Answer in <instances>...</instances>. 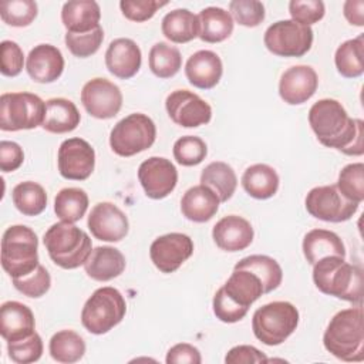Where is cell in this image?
<instances>
[{
	"label": "cell",
	"mask_w": 364,
	"mask_h": 364,
	"mask_svg": "<svg viewBox=\"0 0 364 364\" xmlns=\"http://www.w3.org/2000/svg\"><path fill=\"white\" fill-rule=\"evenodd\" d=\"M309 124L324 146L346 155H363L364 124L361 119L350 118L337 100L323 98L314 102L309 111Z\"/></svg>",
	"instance_id": "1"
},
{
	"label": "cell",
	"mask_w": 364,
	"mask_h": 364,
	"mask_svg": "<svg viewBox=\"0 0 364 364\" xmlns=\"http://www.w3.org/2000/svg\"><path fill=\"white\" fill-rule=\"evenodd\" d=\"M363 307L344 309L336 313L323 336L324 348L336 358L347 363L364 360Z\"/></svg>",
	"instance_id": "2"
},
{
	"label": "cell",
	"mask_w": 364,
	"mask_h": 364,
	"mask_svg": "<svg viewBox=\"0 0 364 364\" xmlns=\"http://www.w3.org/2000/svg\"><path fill=\"white\" fill-rule=\"evenodd\" d=\"M313 282L324 294L357 304L363 301V269L347 263L344 257L326 256L316 262Z\"/></svg>",
	"instance_id": "3"
},
{
	"label": "cell",
	"mask_w": 364,
	"mask_h": 364,
	"mask_svg": "<svg viewBox=\"0 0 364 364\" xmlns=\"http://www.w3.org/2000/svg\"><path fill=\"white\" fill-rule=\"evenodd\" d=\"M50 259L60 267L71 270L84 264L92 252L90 236L74 223L51 225L43 237Z\"/></svg>",
	"instance_id": "4"
},
{
	"label": "cell",
	"mask_w": 364,
	"mask_h": 364,
	"mask_svg": "<svg viewBox=\"0 0 364 364\" xmlns=\"http://www.w3.org/2000/svg\"><path fill=\"white\" fill-rule=\"evenodd\" d=\"M38 239L33 229L24 225L7 228L1 237V266L11 279L30 274L38 263Z\"/></svg>",
	"instance_id": "5"
},
{
	"label": "cell",
	"mask_w": 364,
	"mask_h": 364,
	"mask_svg": "<svg viewBox=\"0 0 364 364\" xmlns=\"http://www.w3.org/2000/svg\"><path fill=\"white\" fill-rule=\"evenodd\" d=\"M127 303L115 287H100L85 301L81 310V323L91 334H105L122 321Z\"/></svg>",
	"instance_id": "6"
},
{
	"label": "cell",
	"mask_w": 364,
	"mask_h": 364,
	"mask_svg": "<svg viewBox=\"0 0 364 364\" xmlns=\"http://www.w3.org/2000/svg\"><path fill=\"white\" fill-rule=\"evenodd\" d=\"M299 324V310L289 301H272L259 307L252 318L255 337L266 346L286 341Z\"/></svg>",
	"instance_id": "7"
},
{
	"label": "cell",
	"mask_w": 364,
	"mask_h": 364,
	"mask_svg": "<svg viewBox=\"0 0 364 364\" xmlns=\"http://www.w3.org/2000/svg\"><path fill=\"white\" fill-rule=\"evenodd\" d=\"M46 102L31 92H4L0 97V129L21 131L43 125Z\"/></svg>",
	"instance_id": "8"
},
{
	"label": "cell",
	"mask_w": 364,
	"mask_h": 364,
	"mask_svg": "<svg viewBox=\"0 0 364 364\" xmlns=\"http://www.w3.org/2000/svg\"><path fill=\"white\" fill-rule=\"evenodd\" d=\"M155 122L145 114L134 112L118 121L109 134V146L119 156H132L152 146Z\"/></svg>",
	"instance_id": "9"
},
{
	"label": "cell",
	"mask_w": 364,
	"mask_h": 364,
	"mask_svg": "<svg viewBox=\"0 0 364 364\" xmlns=\"http://www.w3.org/2000/svg\"><path fill=\"white\" fill-rule=\"evenodd\" d=\"M266 48L279 57H303L313 44V30L293 20H279L267 27Z\"/></svg>",
	"instance_id": "10"
},
{
	"label": "cell",
	"mask_w": 364,
	"mask_h": 364,
	"mask_svg": "<svg viewBox=\"0 0 364 364\" xmlns=\"http://www.w3.org/2000/svg\"><path fill=\"white\" fill-rule=\"evenodd\" d=\"M304 203L307 212L313 218L331 223H340L351 219L360 205L346 199L336 185H324L310 189Z\"/></svg>",
	"instance_id": "11"
},
{
	"label": "cell",
	"mask_w": 364,
	"mask_h": 364,
	"mask_svg": "<svg viewBox=\"0 0 364 364\" xmlns=\"http://www.w3.org/2000/svg\"><path fill=\"white\" fill-rule=\"evenodd\" d=\"M81 102L91 117L109 119L122 107V92L117 84L107 78H92L81 90Z\"/></svg>",
	"instance_id": "12"
},
{
	"label": "cell",
	"mask_w": 364,
	"mask_h": 364,
	"mask_svg": "<svg viewBox=\"0 0 364 364\" xmlns=\"http://www.w3.org/2000/svg\"><path fill=\"white\" fill-rule=\"evenodd\" d=\"M169 118L179 127L196 128L205 125L212 118L210 105L198 94L189 90L172 91L165 101Z\"/></svg>",
	"instance_id": "13"
},
{
	"label": "cell",
	"mask_w": 364,
	"mask_h": 364,
	"mask_svg": "<svg viewBox=\"0 0 364 364\" xmlns=\"http://www.w3.org/2000/svg\"><path fill=\"white\" fill-rule=\"evenodd\" d=\"M58 172L70 181H85L95 166V151L82 138H68L61 142L57 155Z\"/></svg>",
	"instance_id": "14"
},
{
	"label": "cell",
	"mask_w": 364,
	"mask_h": 364,
	"mask_svg": "<svg viewBox=\"0 0 364 364\" xmlns=\"http://www.w3.org/2000/svg\"><path fill=\"white\" fill-rule=\"evenodd\" d=\"M193 253V242L185 233H166L156 237L149 247V256L155 267L162 273H173Z\"/></svg>",
	"instance_id": "15"
},
{
	"label": "cell",
	"mask_w": 364,
	"mask_h": 364,
	"mask_svg": "<svg viewBox=\"0 0 364 364\" xmlns=\"http://www.w3.org/2000/svg\"><path fill=\"white\" fill-rule=\"evenodd\" d=\"M138 179L148 198L164 199L175 189L178 171L169 159L151 156L139 165Z\"/></svg>",
	"instance_id": "16"
},
{
	"label": "cell",
	"mask_w": 364,
	"mask_h": 364,
	"mask_svg": "<svg viewBox=\"0 0 364 364\" xmlns=\"http://www.w3.org/2000/svg\"><path fill=\"white\" fill-rule=\"evenodd\" d=\"M91 235L104 242H119L129 230L127 215L111 202L94 205L87 220Z\"/></svg>",
	"instance_id": "17"
},
{
	"label": "cell",
	"mask_w": 364,
	"mask_h": 364,
	"mask_svg": "<svg viewBox=\"0 0 364 364\" xmlns=\"http://www.w3.org/2000/svg\"><path fill=\"white\" fill-rule=\"evenodd\" d=\"M318 87V77L310 65H293L287 68L279 81L280 98L289 105H300L309 101Z\"/></svg>",
	"instance_id": "18"
},
{
	"label": "cell",
	"mask_w": 364,
	"mask_h": 364,
	"mask_svg": "<svg viewBox=\"0 0 364 364\" xmlns=\"http://www.w3.org/2000/svg\"><path fill=\"white\" fill-rule=\"evenodd\" d=\"M26 70L34 82H54L64 71V57L55 46L38 44L28 53Z\"/></svg>",
	"instance_id": "19"
},
{
	"label": "cell",
	"mask_w": 364,
	"mask_h": 364,
	"mask_svg": "<svg viewBox=\"0 0 364 364\" xmlns=\"http://www.w3.org/2000/svg\"><path fill=\"white\" fill-rule=\"evenodd\" d=\"M141 63V48L131 38H115L105 51V65L108 71L121 80L132 78L139 71Z\"/></svg>",
	"instance_id": "20"
},
{
	"label": "cell",
	"mask_w": 364,
	"mask_h": 364,
	"mask_svg": "<svg viewBox=\"0 0 364 364\" xmlns=\"http://www.w3.org/2000/svg\"><path fill=\"white\" fill-rule=\"evenodd\" d=\"M253 228L249 220L237 215H229L216 222L212 237L216 246L225 252L245 250L253 242Z\"/></svg>",
	"instance_id": "21"
},
{
	"label": "cell",
	"mask_w": 364,
	"mask_h": 364,
	"mask_svg": "<svg viewBox=\"0 0 364 364\" xmlns=\"http://www.w3.org/2000/svg\"><path fill=\"white\" fill-rule=\"evenodd\" d=\"M222 73V60L210 50H199L193 53L185 64V75L188 81L200 90L213 88L220 81Z\"/></svg>",
	"instance_id": "22"
},
{
	"label": "cell",
	"mask_w": 364,
	"mask_h": 364,
	"mask_svg": "<svg viewBox=\"0 0 364 364\" xmlns=\"http://www.w3.org/2000/svg\"><path fill=\"white\" fill-rule=\"evenodd\" d=\"M36 331L31 309L20 301H6L0 307V334L9 341H17Z\"/></svg>",
	"instance_id": "23"
},
{
	"label": "cell",
	"mask_w": 364,
	"mask_h": 364,
	"mask_svg": "<svg viewBox=\"0 0 364 364\" xmlns=\"http://www.w3.org/2000/svg\"><path fill=\"white\" fill-rule=\"evenodd\" d=\"M218 195L205 185H196L189 188L181 199L182 215L196 223H203L210 220L219 209Z\"/></svg>",
	"instance_id": "24"
},
{
	"label": "cell",
	"mask_w": 364,
	"mask_h": 364,
	"mask_svg": "<svg viewBox=\"0 0 364 364\" xmlns=\"http://www.w3.org/2000/svg\"><path fill=\"white\" fill-rule=\"evenodd\" d=\"M84 270L92 280L108 282L125 270V257L117 247L98 246L84 263Z\"/></svg>",
	"instance_id": "25"
},
{
	"label": "cell",
	"mask_w": 364,
	"mask_h": 364,
	"mask_svg": "<svg viewBox=\"0 0 364 364\" xmlns=\"http://www.w3.org/2000/svg\"><path fill=\"white\" fill-rule=\"evenodd\" d=\"M101 10L94 0H71L64 3L61 21L68 33H88L100 27Z\"/></svg>",
	"instance_id": "26"
},
{
	"label": "cell",
	"mask_w": 364,
	"mask_h": 364,
	"mask_svg": "<svg viewBox=\"0 0 364 364\" xmlns=\"http://www.w3.org/2000/svg\"><path fill=\"white\" fill-rule=\"evenodd\" d=\"M81 121L75 104L67 98H51L46 101V115L43 129L51 134H65L74 131Z\"/></svg>",
	"instance_id": "27"
},
{
	"label": "cell",
	"mask_w": 364,
	"mask_h": 364,
	"mask_svg": "<svg viewBox=\"0 0 364 364\" xmlns=\"http://www.w3.org/2000/svg\"><path fill=\"white\" fill-rule=\"evenodd\" d=\"M303 255L309 264L326 256L346 257V247L340 236L327 229H313L303 239Z\"/></svg>",
	"instance_id": "28"
},
{
	"label": "cell",
	"mask_w": 364,
	"mask_h": 364,
	"mask_svg": "<svg viewBox=\"0 0 364 364\" xmlns=\"http://www.w3.org/2000/svg\"><path fill=\"white\" fill-rule=\"evenodd\" d=\"M222 287L233 301L247 309L264 294L260 279L245 269H233V273Z\"/></svg>",
	"instance_id": "29"
},
{
	"label": "cell",
	"mask_w": 364,
	"mask_h": 364,
	"mask_svg": "<svg viewBox=\"0 0 364 364\" xmlns=\"http://www.w3.org/2000/svg\"><path fill=\"white\" fill-rule=\"evenodd\" d=\"M161 30L169 41L183 44L199 37L200 24L198 16L188 9H176L165 14Z\"/></svg>",
	"instance_id": "30"
},
{
	"label": "cell",
	"mask_w": 364,
	"mask_h": 364,
	"mask_svg": "<svg viewBox=\"0 0 364 364\" xmlns=\"http://www.w3.org/2000/svg\"><path fill=\"white\" fill-rule=\"evenodd\" d=\"M279 175L270 165L255 164L242 175V186L255 199H269L279 189Z\"/></svg>",
	"instance_id": "31"
},
{
	"label": "cell",
	"mask_w": 364,
	"mask_h": 364,
	"mask_svg": "<svg viewBox=\"0 0 364 364\" xmlns=\"http://www.w3.org/2000/svg\"><path fill=\"white\" fill-rule=\"evenodd\" d=\"M199 38L205 43H220L230 37L233 18L229 11L220 7H206L199 14Z\"/></svg>",
	"instance_id": "32"
},
{
	"label": "cell",
	"mask_w": 364,
	"mask_h": 364,
	"mask_svg": "<svg viewBox=\"0 0 364 364\" xmlns=\"http://www.w3.org/2000/svg\"><path fill=\"white\" fill-rule=\"evenodd\" d=\"M200 185L210 188L220 202H228L237 186V178L230 165L222 161L210 162L200 173Z\"/></svg>",
	"instance_id": "33"
},
{
	"label": "cell",
	"mask_w": 364,
	"mask_h": 364,
	"mask_svg": "<svg viewBox=\"0 0 364 364\" xmlns=\"http://www.w3.org/2000/svg\"><path fill=\"white\" fill-rule=\"evenodd\" d=\"M235 269H245L255 273L264 289V293L276 290L283 279L280 264L270 256L266 255H250L243 257L235 264Z\"/></svg>",
	"instance_id": "34"
},
{
	"label": "cell",
	"mask_w": 364,
	"mask_h": 364,
	"mask_svg": "<svg viewBox=\"0 0 364 364\" xmlns=\"http://www.w3.org/2000/svg\"><path fill=\"white\" fill-rule=\"evenodd\" d=\"M337 71L346 78H357L364 73V36L344 41L336 50Z\"/></svg>",
	"instance_id": "35"
},
{
	"label": "cell",
	"mask_w": 364,
	"mask_h": 364,
	"mask_svg": "<svg viewBox=\"0 0 364 364\" xmlns=\"http://www.w3.org/2000/svg\"><path fill=\"white\" fill-rule=\"evenodd\" d=\"M48 351L57 363L73 364L84 357L85 343L78 333L73 330H61L50 338Z\"/></svg>",
	"instance_id": "36"
},
{
	"label": "cell",
	"mask_w": 364,
	"mask_h": 364,
	"mask_svg": "<svg viewBox=\"0 0 364 364\" xmlns=\"http://www.w3.org/2000/svg\"><path fill=\"white\" fill-rule=\"evenodd\" d=\"M11 199L14 206L24 216H37L47 206L46 189L33 181L20 182L13 188Z\"/></svg>",
	"instance_id": "37"
},
{
	"label": "cell",
	"mask_w": 364,
	"mask_h": 364,
	"mask_svg": "<svg viewBox=\"0 0 364 364\" xmlns=\"http://www.w3.org/2000/svg\"><path fill=\"white\" fill-rule=\"evenodd\" d=\"M88 209V195L81 188H64L54 199V212L63 222H78Z\"/></svg>",
	"instance_id": "38"
},
{
	"label": "cell",
	"mask_w": 364,
	"mask_h": 364,
	"mask_svg": "<svg viewBox=\"0 0 364 364\" xmlns=\"http://www.w3.org/2000/svg\"><path fill=\"white\" fill-rule=\"evenodd\" d=\"M148 63L154 75L159 78H171L181 70L182 55L175 46L159 41L151 47Z\"/></svg>",
	"instance_id": "39"
},
{
	"label": "cell",
	"mask_w": 364,
	"mask_h": 364,
	"mask_svg": "<svg viewBox=\"0 0 364 364\" xmlns=\"http://www.w3.org/2000/svg\"><path fill=\"white\" fill-rule=\"evenodd\" d=\"M336 186L346 199H348L351 202L361 203L364 200V165H363V162L346 165L338 173V181H337Z\"/></svg>",
	"instance_id": "40"
},
{
	"label": "cell",
	"mask_w": 364,
	"mask_h": 364,
	"mask_svg": "<svg viewBox=\"0 0 364 364\" xmlns=\"http://www.w3.org/2000/svg\"><path fill=\"white\" fill-rule=\"evenodd\" d=\"M38 9L33 0H4L0 3L1 20L11 27H26L34 21Z\"/></svg>",
	"instance_id": "41"
},
{
	"label": "cell",
	"mask_w": 364,
	"mask_h": 364,
	"mask_svg": "<svg viewBox=\"0 0 364 364\" xmlns=\"http://www.w3.org/2000/svg\"><path fill=\"white\" fill-rule=\"evenodd\" d=\"M173 158L182 166L199 165L208 155L205 141L195 135H185L173 144Z\"/></svg>",
	"instance_id": "42"
},
{
	"label": "cell",
	"mask_w": 364,
	"mask_h": 364,
	"mask_svg": "<svg viewBox=\"0 0 364 364\" xmlns=\"http://www.w3.org/2000/svg\"><path fill=\"white\" fill-rule=\"evenodd\" d=\"M104 40L102 27H97L88 33H65L64 41L70 53L78 58H87L95 54Z\"/></svg>",
	"instance_id": "43"
},
{
	"label": "cell",
	"mask_w": 364,
	"mask_h": 364,
	"mask_svg": "<svg viewBox=\"0 0 364 364\" xmlns=\"http://www.w3.org/2000/svg\"><path fill=\"white\" fill-rule=\"evenodd\" d=\"M7 353L11 361L17 364H28L40 360L43 354V340L38 333H33L31 336L7 343Z\"/></svg>",
	"instance_id": "44"
},
{
	"label": "cell",
	"mask_w": 364,
	"mask_h": 364,
	"mask_svg": "<svg viewBox=\"0 0 364 364\" xmlns=\"http://www.w3.org/2000/svg\"><path fill=\"white\" fill-rule=\"evenodd\" d=\"M14 287L27 297L38 299L44 296L51 286V277L43 264H38L34 272L27 276L13 279Z\"/></svg>",
	"instance_id": "45"
},
{
	"label": "cell",
	"mask_w": 364,
	"mask_h": 364,
	"mask_svg": "<svg viewBox=\"0 0 364 364\" xmlns=\"http://www.w3.org/2000/svg\"><path fill=\"white\" fill-rule=\"evenodd\" d=\"M229 13L245 27H256L264 20V6L257 0H233L229 3Z\"/></svg>",
	"instance_id": "46"
},
{
	"label": "cell",
	"mask_w": 364,
	"mask_h": 364,
	"mask_svg": "<svg viewBox=\"0 0 364 364\" xmlns=\"http://www.w3.org/2000/svg\"><path fill=\"white\" fill-rule=\"evenodd\" d=\"M289 11L293 21L310 27L324 17L326 7L321 0H291Z\"/></svg>",
	"instance_id": "47"
},
{
	"label": "cell",
	"mask_w": 364,
	"mask_h": 364,
	"mask_svg": "<svg viewBox=\"0 0 364 364\" xmlns=\"http://www.w3.org/2000/svg\"><path fill=\"white\" fill-rule=\"evenodd\" d=\"M213 313L216 316V318H219L223 323H236L240 321L246 314H247V307H243L240 304H237L236 301H233L223 290V287H220L215 296H213Z\"/></svg>",
	"instance_id": "48"
},
{
	"label": "cell",
	"mask_w": 364,
	"mask_h": 364,
	"mask_svg": "<svg viewBox=\"0 0 364 364\" xmlns=\"http://www.w3.org/2000/svg\"><path fill=\"white\" fill-rule=\"evenodd\" d=\"M168 1L158 0H122L119 1L121 11L125 18L131 21H146L154 17L158 9L166 6Z\"/></svg>",
	"instance_id": "49"
},
{
	"label": "cell",
	"mask_w": 364,
	"mask_h": 364,
	"mask_svg": "<svg viewBox=\"0 0 364 364\" xmlns=\"http://www.w3.org/2000/svg\"><path fill=\"white\" fill-rule=\"evenodd\" d=\"M24 65V54L20 46L11 40H4L0 44V71L6 77H16Z\"/></svg>",
	"instance_id": "50"
},
{
	"label": "cell",
	"mask_w": 364,
	"mask_h": 364,
	"mask_svg": "<svg viewBox=\"0 0 364 364\" xmlns=\"http://www.w3.org/2000/svg\"><path fill=\"white\" fill-rule=\"evenodd\" d=\"M269 358L264 353L257 350L253 346H236L230 348L225 357L226 364H256V363H266Z\"/></svg>",
	"instance_id": "51"
},
{
	"label": "cell",
	"mask_w": 364,
	"mask_h": 364,
	"mask_svg": "<svg viewBox=\"0 0 364 364\" xmlns=\"http://www.w3.org/2000/svg\"><path fill=\"white\" fill-rule=\"evenodd\" d=\"M24 161V152L17 142L1 141L0 142V169L3 172H13L21 166Z\"/></svg>",
	"instance_id": "52"
},
{
	"label": "cell",
	"mask_w": 364,
	"mask_h": 364,
	"mask_svg": "<svg viewBox=\"0 0 364 364\" xmlns=\"http://www.w3.org/2000/svg\"><path fill=\"white\" fill-rule=\"evenodd\" d=\"M165 361L168 364H200L202 357L196 347L188 343H179L171 347L166 353Z\"/></svg>",
	"instance_id": "53"
},
{
	"label": "cell",
	"mask_w": 364,
	"mask_h": 364,
	"mask_svg": "<svg viewBox=\"0 0 364 364\" xmlns=\"http://www.w3.org/2000/svg\"><path fill=\"white\" fill-rule=\"evenodd\" d=\"M364 1L363 0H348L344 3V17L350 24L364 26Z\"/></svg>",
	"instance_id": "54"
}]
</instances>
